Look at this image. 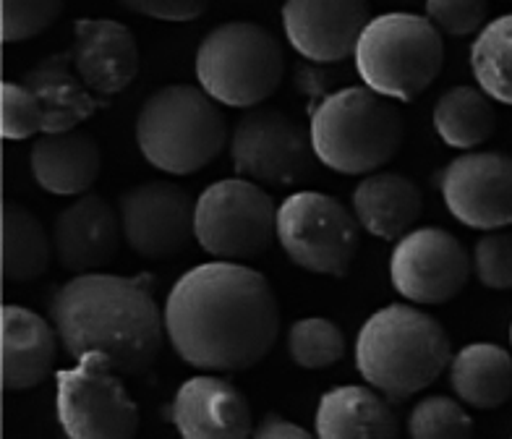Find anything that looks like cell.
Returning <instances> with one entry per match:
<instances>
[{
  "mask_svg": "<svg viewBox=\"0 0 512 439\" xmlns=\"http://www.w3.org/2000/svg\"><path fill=\"white\" fill-rule=\"evenodd\" d=\"M165 335L194 369L246 372L275 348L280 306L262 272L225 259L199 264L170 288Z\"/></svg>",
  "mask_w": 512,
  "mask_h": 439,
  "instance_id": "cell-1",
  "label": "cell"
},
{
  "mask_svg": "<svg viewBox=\"0 0 512 439\" xmlns=\"http://www.w3.org/2000/svg\"><path fill=\"white\" fill-rule=\"evenodd\" d=\"M50 317L68 356L100 351L123 377L144 374L160 356L165 314L144 275H76L53 296Z\"/></svg>",
  "mask_w": 512,
  "mask_h": 439,
  "instance_id": "cell-2",
  "label": "cell"
},
{
  "mask_svg": "<svg viewBox=\"0 0 512 439\" xmlns=\"http://www.w3.org/2000/svg\"><path fill=\"white\" fill-rule=\"evenodd\" d=\"M450 361L452 348L445 327L416 306H384L358 332V374L395 403L437 382Z\"/></svg>",
  "mask_w": 512,
  "mask_h": 439,
  "instance_id": "cell-3",
  "label": "cell"
},
{
  "mask_svg": "<svg viewBox=\"0 0 512 439\" xmlns=\"http://www.w3.org/2000/svg\"><path fill=\"white\" fill-rule=\"evenodd\" d=\"M309 136L324 168L343 176H369L398 155L405 123L390 97L364 84L324 97L311 113Z\"/></svg>",
  "mask_w": 512,
  "mask_h": 439,
  "instance_id": "cell-4",
  "label": "cell"
},
{
  "mask_svg": "<svg viewBox=\"0 0 512 439\" xmlns=\"http://www.w3.org/2000/svg\"><path fill=\"white\" fill-rule=\"evenodd\" d=\"M202 87L170 84L149 95L136 118V144L152 168L191 176L223 155L228 123Z\"/></svg>",
  "mask_w": 512,
  "mask_h": 439,
  "instance_id": "cell-5",
  "label": "cell"
},
{
  "mask_svg": "<svg viewBox=\"0 0 512 439\" xmlns=\"http://www.w3.org/2000/svg\"><path fill=\"white\" fill-rule=\"evenodd\" d=\"M353 58L366 87L395 102H413L442 71L445 42L429 16L382 14L366 24Z\"/></svg>",
  "mask_w": 512,
  "mask_h": 439,
  "instance_id": "cell-6",
  "label": "cell"
},
{
  "mask_svg": "<svg viewBox=\"0 0 512 439\" xmlns=\"http://www.w3.org/2000/svg\"><path fill=\"white\" fill-rule=\"evenodd\" d=\"M285 55L275 34L251 21H230L207 34L196 50V82L228 108H259L277 92Z\"/></svg>",
  "mask_w": 512,
  "mask_h": 439,
  "instance_id": "cell-7",
  "label": "cell"
},
{
  "mask_svg": "<svg viewBox=\"0 0 512 439\" xmlns=\"http://www.w3.org/2000/svg\"><path fill=\"white\" fill-rule=\"evenodd\" d=\"M196 244L225 262L254 259L277 238V207L251 178L217 181L196 199Z\"/></svg>",
  "mask_w": 512,
  "mask_h": 439,
  "instance_id": "cell-8",
  "label": "cell"
},
{
  "mask_svg": "<svg viewBox=\"0 0 512 439\" xmlns=\"http://www.w3.org/2000/svg\"><path fill=\"white\" fill-rule=\"evenodd\" d=\"M358 217L322 191H298L277 207V244L301 270L345 277L356 262Z\"/></svg>",
  "mask_w": 512,
  "mask_h": 439,
  "instance_id": "cell-9",
  "label": "cell"
},
{
  "mask_svg": "<svg viewBox=\"0 0 512 439\" xmlns=\"http://www.w3.org/2000/svg\"><path fill=\"white\" fill-rule=\"evenodd\" d=\"M55 411L71 439H128L139 432V408L128 398L123 374L100 351L55 372Z\"/></svg>",
  "mask_w": 512,
  "mask_h": 439,
  "instance_id": "cell-10",
  "label": "cell"
},
{
  "mask_svg": "<svg viewBox=\"0 0 512 439\" xmlns=\"http://www.w3.org/2000/svg\"><path fill=\"white\" fill-rule=\"evenodd\" d=\"M311 136L283 110L251 108L230 136L238 176L262 186H293L309 173Z\"/></svg>",
  "mask_w": 512,
  "mask_h": 439,
  "instance_id": "cell-11",
  "label": "cell"
},
{
  "mask_svg": "<svg viewBox=\"0 0 512 439\" xmlns=\"http://www.w3.org/2000/svg\"><path fill=\"white\" fill-rule=\"evenodd\" d=\"M468 277V251L458 238L442 228L411 230L392 249V288L411 304H447L463 291Z\"/></svg>",
  "mask_w": 512,
  "mask_h": 439,
  "instance_id": "cell-12",
  "label": "cell"
},
{
  "mask_svg": "<svg viewBox=\"0 0 512 439\" xmlns=\"http://www.w3.org/2000/svg\"><path fill=\"white\" fill-rule=\"evenodd\" d=\"M123 238L144 259L181 254L194 236L196 199L170 181H147L118 199Z\"/></svg>",
  "mask_w": 512,
  "mask_h": 439,
  "instance_id": "cell-13",
  "label": "cell"
},
{
  "mask_svg": "<svg viewBox=\"0 0 512 439\" xmlns=\"http://www.w3.org/2000/svg\"><path fill=\"white\" fill-rule=\"evenodd\" d=\"M450 215L468 228L499 230L512 225V157L468 152L439 173Z\"/></svg>",
  "mask_w": 512,
  "mask_h": 439,
  "instance_id": "cell-14",
  "label": "cell"
},
{
  "mask_svg": "<svg viewBox=\"0 0 512 439\" xmlns=\"http://www.w3.org/2000/svg\"><path fill=\"white\" fill-rule=\"evenodd\" d=\"M369 21L366 0H285L283 6L290 48L311 63L345 61Z\"/></svg>",
  "mask_w": 512,
  "mask_h": 439,
  "instance_id": "cell-15",
  "label": "cell"
},
{
  "mask_svg": "<svg viewBox=\"0 0 512 439\" xmlns=\"http://www.w3.org/2000/svg\"><path fill=\"white\" fill-rule=\"evenodd\" d=\"M121 241V212L102 196L81 194L55 217V259L74 275L105 270L121 249Z\"/></svg>",
  "mask_w": 512,
  "mask_h": 439,
  "instance_id": "cell-16",
  "label": "cell"
},
{
  "mask_svg": "<svg viewBox=\"0 0 512 439\" xmlns=\"http://www.w3.org/2000/svg\"><path fill=\"white\" fill-rule=\"evenodd\" d=\"M170 419L186 439H243L254 434L249 400L217 372L186 379L170 406Z\"/></svg>",
  "mask_w": 512,
  "mask_h": 439,
  "instance_id": "cell-17",
  "label": "cell"
},
{
  "mask_svg": "<svg viewBox=\"0 0 512 439\" xmlns=\"http://www.w3.org/2000/svg\"><path fill=\"white\" fill-rule=\"evenodd\" d=\"M76 74L95 95H118L139 74V45L131 29L113 19H79L71 48Z\"/></svg>",
  "mask_w": 512,
  "mask_h": 439,
  "instance_id": "cell-18",
  "label": "cell"
},
{
  "mask_svg": "<svg viewBox=\"0 0 512 439\" xmlns=\"http://www.w3.org/2000/svg\"><path fill=\"white\" fill-rule=\"evenodd\" d=\"M58 330L24 306L3 309V387L24 392L50 377L58 358Z\"/></svg>",
  "mask_w": 512,
  "mask_h": 439,
  "instance_id": "cell-19",
  "label": "cell"
},
{
  "mask_svg": "<svg viewBox=\"0 0 512 439\" xmlns=\"http://www.w3.org/2000/svg\"><path fill=\"white\" fill-rule=\"evenodd\" d=\"M34 181L55 196L87 194L102 170V149L95 136L81 131L42 134L29 155Z\"/></svg>",
  "mask_w": 512,
  "mask_h": 439,
  "instance_id": "cell-20",
  "label": "cell"
},
{
  "mask_svg": "<svg viewBox=\"0 0 512 439\" xmlns=\"http://www.w3.org/2000/svg\"><path fill=\"white\" fill-rule=\"evenodd\" d=\"M424 210L421 189L403 173H369L353 191V212L366 233L400 241Z\"/></svg>",
  "mask_w": 512,
  "mask_h": 439,
  "instance_id": "cell-21",
  "label": "cell"
},
{
  "mask_svg": "<svg viewBox=\"0 0 512 439\" xmlns=\"http://www.w3.org/2000/svg\"><path fill=\"white\" fill-rule=\"evenodd\" d=\"M71 66L74 61H71V50H68V53L50 55L34 68H29V74L24 76V84L37 95L42 113H45L42 134L74 131L79 123L92 118L95 110L105 105L76 74V68L71 71Z\"/></svg>",
  "mask_w": 512,
  "mask_h": 439,
  "instance_id": "cell-22",
  "label": "cell"
},
{
  "mask_svg": "<svg viewBox=\"0 0 512 439\" xmlns=\"http://www.w3.org/2000/svg\"><path fill=\"white\" fill-rule=\"evenodd\" d=\"M398 416L390 403L364 385H343L322 395L317 408V434L324 439H392Z\"/></svg>",
  "mask_w": 512,
  "mask_h": 439,
  "instance_id": "cell-23",
  "label": "cell"
},
{
  "mask_svg": "<svg viewBox=\"0 0 512 439\" xmlns=\"http://www.w3.org/2000/svg\"><path fill=\"white\" fill-rule=\"evenodd\" d=\"M450 385L473 408L505 406L512 398V356L494 343L465 345L450 361Z\"/></svg>",
  "mask_w": 512,
  "mask_h": 439,
  "instance_id": "cell-24",
  "label": "cell"
},
{
  "mask_svg": "<svg viewBox=\"0 0 512 439\" xmlns=\"http://www.w3.org/2000/svg\"><path fill=\"white\" fill-rule=\"evenodd\" d=\"M434 129L447 147L473 149L492 139L497 113L481 87H452L434 105Z\"/></svg>",
  "mask_w": 512,
  "mask_h": 439,
  "instance_id": "cell-25",
  "label": "cell"
},
{
  "mask_svg": "<svg viewBox=\"0 0 512 439\" xmlns=\"http://www.w3.org/2000/svg\"><path fill=\"white\" fill-rule=\"evenodd\" d=\"M55 254L45 225L19 204L3 212V275L8 283H32L50 267Z\"/></svg>",
  "mask_w": 512,
  "mask_h": 439,
  "instance_id": "cell-26",
  "label": "cell"
},
{
  "mask_svg": "<svg viewBox=\"0 0 512 439\" xmlns=\"http://www.w3.org/2000/svg\"><path fill=\"white\" fill-rule=\"evenodd\" d=\"M471 68L486 95L512 105V14L481 29L471 48Z\"/></svg>",
  "mask_w": 512,
  "mask_h": 439,
  "instance_id": "cell-27",
  "label": "cell"
},
{
  "mask_svg": "<svg viewBox=\"0 0 512 439\" xmlns=\"http://www.w3.org/2000/svg\"><path fill=\"white\" fill-rule=\"evenodd\" d=\"M288 353L301 369H327L345 356V335L332 319H298L288 332Z\"/></svg>",
  "mask_w": 512,
  "mask_h": 439,
  "instance_id": "cell-28",
  "label": "cell"
},
{
  "mask_svg": "<svg viewBox=\"0 0 512 439\" xmlns=\"http://www.w3.org/2000/svg\"><path fill=\"white\" fill-rule=\"evenodd\" d=\"M408 434L413 439H465L473 434V419L458 400L432 395L411 411Z\"/></svg>",
  "mask_w": 512,
  "mask_h": 439,
  "instance_id": "cell-29",
  "label": "cell"
},
{
  "mask_svg": "<svg viewBox=\"0 0 512 439\" xmlns=\"http://www.w3.org/2000/svg\"><path fill=\"white\" fill-rule=\"evenodd\" d=\"M66 0H3V40L24 42L53 27Z\"/></svg>",
  "mask_w": 512,
  "mask_h": 439,
  "instance_id": "cell-30",
  "label": "cell"
},
{
  "mask_svg": "<svg viewBox=\"0 0 512 439\" xmlns=\"http://www.w3.org/2000/svg\"><path fill=\"white\" fill-rule=\"evenodd\" d=\"M42 126H45V113L32 89L24 82L3 84V118H0L3 139L21 142V139L42 134Z\"/></svg>",
  "mask_w": 512,
  "mask_h": 439,
  "instance_id": "cell-31",
  "label": "cell"
},
{
  "mask_svg": "<svg viewBox=\"0 0 512 439\" xmlns=\"http://www.w3.org/2000/svg\"><path fill=\"white\" fill-rule=\"evenodd\" d=\"M473 270L476 277L492 291L512 288V233L489 230L473 249Z\"/></svg>",
  "mask_w": 512,
  "mask_h": 439,
  "instance_id": "cell-32",
  "label": "cell"
},
{
  "mask_svg": "<svg viewBox=\"0 0 512 439\" xmlns=\"http://www.w3.org/2000/svg\"><path fill=\"white\" fill-rule=\"evenodd\" d=\"M489 3L486 0H426V16L439 32L468 37L484 29Z\"/></svg>",
  "mask_w": 512,
  "mask_h": 439,
  "instance_id": "cell-33",
  "label": "cell"
},
{
  "mask_svg": "<svg viewBox=\"0 0 512 439\" xmlns=\"http://www.w3.org/2000/svg\"><path fill=\"white\" fill-rule=\"evenodd\" d=\"M131 14H142L157 21H194L207 11L209 0H118Z\"/></svg>",
  "mask_w": 512,
  "mask_h": 439,
  "instance_id": "cell-34",
  "label": "cell"
},
{
  "mask_svg": "<svg viewBox=\"0 0 512 439\" xmlns=\"http://www.w3.org/2000/svg\"><path fill=\"white\" fill-rule=\"evenodd\" d=\"M254 437L259 439H270V437H280V439H306L311 437L309 429H304L296 421H288L283 416H264L262 424L254 429Z\"/></svg>",
  "mask_w": 512,
  "mask_h": 439,
  "instance_id": "cell-35",
  "label": "cell"
},
{
  "mask_svg": "<svg viewBox=\"0 0 512 439\" xmlns=\"http://www.w3.org/2000/svg\"><path fill=\"white\" fill-rule=\"evenodd\" d=\"M510 340H512V332H510Z\"/></svg>",
  "mask_w": 512,
  "mask_h": 439,
  "instance_id": "cell-36",
  "label": "cell"
}]
</instances>
